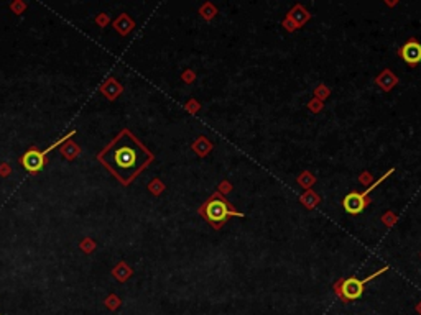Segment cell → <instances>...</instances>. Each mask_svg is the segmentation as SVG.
I'll return each instance as SVG.
<instances>
[{
  "label": "cell",
  "instance_id": "cell-5",
  "mask_svg": "<svg viewBox=\"0 0 421 315\" xmlns=\"http://www.w3.org/2000/svg\"><path fill=\"white\" fill-rule=\"evenodd\" d=\"M342 207L351 215H357L366 209V197L361 192H349L342 200Z\"/></svg>",
  "mask_w": 421,
  "mask_h": 315
},
{
  "label": "cell",
  "instance_id": "cell-8",
  "mask_svg": "<svg viewBox=\"0 0 421 315\" xmlns=\"http://www.w3.org/2000/svg\"><path fill=\"white\" fill-rule=\"evenodd\" d=\"M79 146H77L76 143H72V142H66L63 145V148H61V153H63V156H66L68 159H74V158L79 155Z\"/></svg>",
  "mask_w": 421,
  "mask_h": 315
},
{
  "label": "cell",
  "instance_id": "cell-4",
  "mask_svg": "<svg viewBox=\"0 0 421 315\" xmlns=\"http://www.w3.org/2000/svg\"><path fill=\"white\" fill-rule=\"evenodd\" d=\"M387 269H389V268H382L375 274L367 276L366 279L352 278V279L344 281V283H342V288H341V292H342V296H344V299L346 301H356V299H359V297L362 296V292H364V286H366L369 281H372L374 278H377V276L384 274Z\"/></svg>",
  "mask_w": 421,
  "mask_h": 315
},
{
  "label": "cell",
  "instance_id": "cell-9",
  "mask_svg": "<svg viewBox=\"0 0 421 315\" xmlns=\"http://www.w3.org/2000/svg\"><path fill=\"white\" fill-rule=\"evenodd\" d=\"M114 274H115V278L119 279V281H125L128 276H130V271H128L125 264L122 263L120 266H117V268L114 269Z\"/></svg>",
  "mask_w": 421,
  "mask_h": 315
},
{
  "label": "cell",
  "instance_id": "cell-7",
  "mask_svg": "<svg viewBox=\"0 0 421 315\" xmlns=\"http://www.w3.org/2000/svg\"><path fill=\"white\" fill-rule=\"evenodd\" d=\"M102 94L107 95L109 99H114L115 95L120 94V86L114 81V79H109V81L102 86Z\"/></svg>",
  "mask_w": 421,
  "mask_h": 315
},
{
  "label": "cell",
  "instance_id": "cell-3",
  "mask_svg": "<svg viewBox=\"0 0 421 315\" xmlns=\"http://www.w3.org/2000/svg\"><path fill=\"white\" fill-rule=\"evenodd\" d=\"M204 213H206L207 220H209L211 223H214V225L224 223L229 217H244V213L234 212V210L229 209L226 202L221 200V199H212V200L207 202Z\"/></svg>",
  "mask_w": 421,
  "mask_h": 315
},
{
  "label": "cell",
  "instance_id": "cell-2",
  "mask_svg": "<svg viewBox=\"0 0 421 315\" xmlns=\"http://www.w3.org/2000/svg\"><path fill=\"white\" fill-rule=\"evenodd\" d=\"M72 135H74V132H69L64 138H61L59 142L53 143L51 146H49V148L43 150V151L36 150V148L28 150L26 153L21 156V164H23V167H25L28 172H31V174L40 172V171L43 169V166H44V161H46V158H44V156H46L51 150H54L56 146H59V145H63V143L68 142V138L72 137Z\"/></svg>",
  "mask_w": 421,
  "mask_h": 315
},
{
  "label": "cell",
  "instance_id": "cell-6",
  "mask_svg": "<svg viewBox=\"0 0 421 315\" xmlns=\"http://www.w3.org/2000/svg\"><path fill=\"white\" fill-rule=\"evenodd\" d=\"M400 56L407 64L415 66L421 63V44L418 41H408L402 46Z\"/></svg>",
  "mask_w": 421,
  "mask_h": 315
},
{
  "label": "cell",
  "instance_id": "cell-10",
  "mask_svg": "<svg viewBox=\"0 0 421 315\" xmlns=\"http://www.w3.org/2000/svg\"><path fill=\"white\" fill-rule=\"evenodd\" d=\"M105 306H107L109 309H115L117 306H120V301H117L114 296H110L107 301H105Z\"/></svg>",
  "mask_w": 421,
  "mask_h": 315
},
{
  "label": "cell",
  "instance_id": "cell-1",
  "mask_svg": "<svg viewBox=\"0 0 421 315\" xmlns=\"http://www.w3.org/2000/svg\"><path fill=\"white\" fill-rule=\"evenodd\" d=\"M97 159L119 179L123 185H128L140 169L147 164L150 156L147 150L142 148L130 132L123 130L119 137H115L109 146L97 155Z\"/></svg>",
  "mask_w": 421,
  "mask_h": 315
}]
</instances>
